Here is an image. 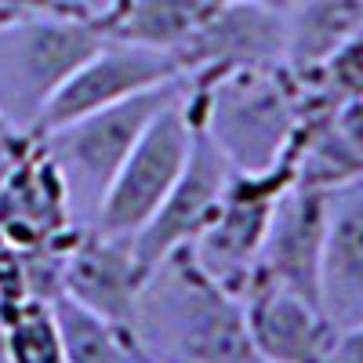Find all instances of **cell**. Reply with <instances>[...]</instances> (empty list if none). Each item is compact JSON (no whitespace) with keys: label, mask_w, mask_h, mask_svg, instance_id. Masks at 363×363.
<instances>
[{"label":"cell","mask_w":363,"mask_h":363,"mask_svg":"<svg viewBox=\"0 0 363 363\" xmlns=\"http://www.w3.org/2000/svg\"><path fill=\"white\" fill-rule=\"evenodd\" d=\"M135 338L149 363H244L251 356L240 298L178 247L145 272Z\"/></svg>","instance_id":"cell-1"},{"label":"cell","mask_w":363,"mask_h":363,"mask_svg":"<svg viewBox=\"0 0 363 363\" xmlns=\"http://www.w3.org/2000/svg\"><path fill=\"white\" fill-rule=\"evenodd\" d=\"M182 109L233 171L272 167L294 138L298 109L284 69L182 77Z\"/></svg>","instance_id":"cell-2"},{"label":"cell","mask_w":363,"mask_h":363,"mask_svg":"<svg viewBox=\"0 0 363 363\" xmlns=\"http://www.w3.org/2000/svg\"><path fill=\"white\" fill-rule=\"evenodd\" d=\"M182 91V80L149 87L142 95H131L116 106L84 113L77 120H66L58 128L40 131V145L58 167L69 193L73 222L77 225H95V215L102 207V196L109 189L113 174L128 160L138 135L174 95Z\"/></svg>","instance_id":"cell-3"},{"label":"cell","mask_w":363,"mask_h":363,"mask_svg":"<svg viewBox=\"0 0 363 363\" xmlns=\"http://www.w3.org/2000/svg\"><path fill=\"white\" fill-rule=\"evenodd\" d=\"M102 40L99 22L84 15H37L0 26V116L37 131L58 84Z\"/></svg>","instance_id":"cell-4"},{"label":"cell","mask_w":363,"mask_h":363,"mask_svg":"<svg viewBox=\"0 0 363 363\" xmlns=\"http://www.w3.org/2000/svg\"><path fill=\"white\" fill-rule=\"evenodd\" d=\"M294 182V157L291 145L287 153L265 167V171H233L225 182V193L218 200L215 218L207 222V229L189 244L193 262L207 272L218 287L229 294H244L255 280V262L262 236L269 229L272 207H277L280 193Z\"/></svg>","instance_id":"cell-5"},{"label":"cell","mask_w":363,"mask_h":363,"mask_svg":"<svg viewBox=\"0 0 363 363\" xmlns=\"http://www.w3.org/2000/svg\"><path fill=\"white\" fill-rule=\"evenodd\" d=\"M193 120L182 109V91L149 120V128L138 135L128 160L113 174L102 207L95 215V229L109 236L135 240L138 229L153 218V211L167 196L171 182L178 178L182 164L189 157Z\"/></svg>","instance_id":"cell-6"},{"label":"cell","mask_w":363,"mask_h":363,"mask_svg":"<svg viewBox=\"0 0 363 363\" xmlns=\"http://www.w3.org/2000/svg\"><path fill=\"white\" fill-rule=\"evenodd\" d=\"M171 80H182V66L171 51H157V48H142V44L106 37L62 84H58V91L51 95V102L44 106V113L37 120L33 135L66 124V120H77L84 113L116 106L131 95H142V91L171 84Z\"/></svg>","instance_id":"cell-7"},{"label":"cell","mask_w":363,"mask_h":363,"mask_svg":"<svg viewBox=\"0 0 363 363\" xmlns=\"http://www.w3.org/2000/svg\"><path fill=\"white\" fill-rule=\"evenodd\" d=\"M174 58L182 77L284 69V15L251 0H211Z\"/></svg>","instance_id":"cell-8"},{"label":"cell","mask_w":363,"mask_h":363,"mask_svg":"<svg viewBox=\"0 0 363 363\" xmlns=\"http://www.w3.org/2000/svg\"><path fill=\"white\" fill-rule=\"evenodd\" d=\"M233 167L222 160V153L207 142V135L193 124V142H189V157L182 164L178 178L171 182L167 196L153 211L138 236L131 240V247L149 272L160 258H167L178 247H189L193 240L207 229V222L215 218L218 200L225 193Z\"/></svg>","instance_id":"cell-9"},{"label":"cell","mask_w":363,"mask_h":363,"mask_svg":"<svg viewBox=\"0 0 363 363\" xmlns=\"http://www.w3.org/2000/svg\"><path fill=\"white\" fill-rule=\"evenodd\" d=\"M145 280V269L131 247V240L80 225L62 258V294L77 306L99 313L120 327H135V306Z\"/></svg>","instance_id":"cell-10"},{"label":"cell","mask_w":363,"mask_h":363,"mask_svg":"<svg viewBox=\"0 0 363 363\" xmlns=\"http://www.w3.org/2000/svg\"><path fill=\"white\" fill-rule=\"evenodd\" d=\"M251 356L265 363H330L338 330L313 301L255 280L240 294Z\"/></svg>","instance_id":"cell-11"},{"label":"cell","mask_w":363,"mask_h":363,"mask_svg":"<svg viewBox=\"0 0 363 363\" xmlns=\"http://www.w3.org/2000/svg\"><path fill=\"white\" fill-rule=\"evenodd\" d=\"M327 222V193L287 186L272 207L269 229L262 236L255 280L284 287L316 306V269ZM251 280V284H255Z\"/></svg>","instance_id":"cell-12"},{"label":"cell","mask_w":363,"mask_h":363,"mask_svg":"<svg viewBox=\"0 0 363 363\" xmlns=\"http://www.w3.org/2000/svg\"><path fill=\"white\" fill-rule=\"evenodd\" d=\"M316 306L335 327H363V178L327 189Z\"/></svg>","instance_id":"cell-13"},{"label":"cell","mask_w":363,"mask_h":363,"mask_svg":"<svg viewBox=\"0 0 363 363\" xmlns=\"http://www.w3.org/2000/svg\"><path fill=\"white\" fill-rule=\"evenodd\" d=\"M77 229L66 182L44 153L40 138L0 182V240L15 251L48 247Z\"/></svg>","instance_id":"cell-14"},{"label":"cell","mask_w":363,"mask_h":363,"mask_svg":"<svg viewBox=\"0 0 363 363\" xmlns=\"http://www.w3.org/2000/svg\"><path fill=\"white\" fill-rule=\"evenodd\" d=\"M294 182L301 189H338L363 178V102L352 99L342 109L298 120L291 138Z\"/></svg>","instance_id":"cell-15"},{"label":"cell","mask_w":363,"mask_h":363,"mask_svg":"<svg viewBox=\"0 0 363 363\" xmlns=\"http://www.w3.org/2000/svg\"><path fill=\"white\" fill-rule=\"evenodd\" d=\"M363 0H294L284 11V69L301 73L359 40Z\"/></svg>","instance_id":"cell-16"},{"label":"cell","mask_w":363,"mask_h":363,"mask_svg":"<svg viewBox=\"0 0 363 363\" xmlns=\"http://www.w3.org/2000/svg\"><path fill=\"white\" fill-rule=\"evenodd\" d=\"M207 4L211 0H113L106 15L95 22L109 40L178 55V48L189 40L196 22L203 18Z\"/></svg>","instance_id":"cell-17"},{"label":"cell","mask_w":363,"mask_h":363,"mask_svg":"<svg viewBox=\"0 0 363 363\" xmlns=\"http://www.w3.org/2000/svg\"><path fill=\"white\" fill-rule=\"evenodd\" d=\"M51 313L62 338V363H149L135 330L77 306L73 298L58 294Z\"/></svg>","instance_id":"cell-18"},{"label":"cell","mask_w":363,"mask_h":363,"mask_svg":"<svg viewBox=\"0 0 363 363\" xmlns=\"http://www.w3.org/2000/svg\"><path fill=\"white\" fill-rule=\"evenodd\" d=\"M8 363H62V338L51 313V301L22 298L0 313Z\"/></svg>","instance_id":"cell-19"},{"label":"cell","mask_w":363,"mask_h":363,"mask_svg":"<svg viewBox=\"0 0 363 363\" xmlns=\"http://www.w3.org/2000/svg\"><path fill=\"white\" fill-rule=\"evenodd\" d=\"M26 294V277H22V255L0 240V313L18 306Z\"/></svg>","instance_id":"cell-20"},{"label":"cell","mask_w":363,"mask_h":363,"mask_svg":"<svg viewBox=\"0 0 363 363\" xmlns=\"http://www.w3.org/2000/svg\"><path fill=\"white\" fill-rule=\"evenodd\" d=\"M33 142H37L33 131H22V128L11 124V120L0 116V182L11 174V167L29 153V145H33Z\"/></svg>","instance_id":"cell-21"},{"label":"cell","mask_w":363,"mask_h":363,"mask_svg":"<svg viewBox=\"0 0 363 363\" xmlns=\"http://www.w3.org/2000/svg\"><path fill=\"white\" fill-rule=\"evenodd\" d=\"M37 15H73V11H66L55 0H0V26L37 18Z\"/></svg>","instance_id":"cell-22"},{"label":"cell","mask_w":363,"mask_h":363,"mask_svg":"<svg viewBox=\"0 0 363 363\" xmlns=\"http://www.w3.org/2000/svg\"><path fill=\"white\" fill-rule=\"evenodd\" d=\"M55 4H62L66 11L84 15V18H102V15H106V8L113 4V0H55Z\"/></svg>","instance_id":"cell-23"},{"label":"cell","mask_w":363,"mask_h":363,"mask_svg":"<svg viewBox=\"0 0 363 363\" xmlns=\"http://www.w3.org/2000/svg\"><path fill=\"white\" fill-rule=\"evenodd\" d=\"M251 4H262V8H269V11H280V15H284L294 0H251Z\"/></svg>","instance_id":"cell-24"},{"label":"cell","mask_w":363,"mask_h":363,"mask_svg":"<svg viewBox=\"0 0 363 363\" xmlns=\"http://www.w3.org/2000/svg\"><path fill=\"white\" fill-rule=\"evenodd\" d=\"M0 363H8V349H4V330H0Z\"/></svg>","instance_id":"cell-25"},{"label":"cell","mask_w":363,"mask_h":363,"mask_svg":"<svg viewBox=\"0 0 363 363\" xmlns=\"http://www.w3.org/2000/svg\"><path fill=\"white\" fill-rule=\"evenodd\" d=\"M244 363H265V359H258V356H247V359H244Z\"/></svg>","instance_id":"cell-26"}]
</instances>
